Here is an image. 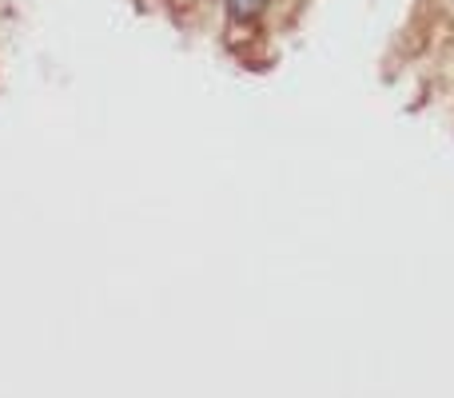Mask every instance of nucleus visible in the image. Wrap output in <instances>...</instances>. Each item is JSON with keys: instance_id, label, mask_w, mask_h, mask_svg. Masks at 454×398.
Returning <instances> with one entry per match:
<instances>
[{"instance_id": "obj_1", "label": "nucleus", "mask_w": 454, "mask_h": 398, "mask_svg": "<svg viewBox=\"0 0 454 398\" xmlns=\"http://www.w3.org/2000/svg\"><path fill=\"white\" fill-rule=\"evenodd\" d=\"M227 12L231 20H255L263 12V0H227Z\"/></svg>"}]
</instances>
